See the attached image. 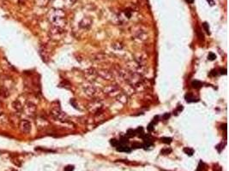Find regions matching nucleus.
<instances>
[{
	"label": "nucleus",
	"mask_w": 229,
	"mask_h": 171,
	"mask_svg": "<svg viewBox=\"0 0 229 171\" xmlns=\"http://www.w3.org/2000/svg\"><path fill=\"white\" fill-rule=\"evenodd\" d=\"M48 20L52 27L63 28L66 24L65 13L60 9H52L48 13Z\"/></svg>",
	"instance_id": "1"
},
{
	"label": "nucleus",
	"mask_w": 229,
	"mask_h": 171,
	"mask_svg": "<svg viewBox=\"0 0 229 171\" xmlns=\"http://www.w3.org/2000/svg\"><path fill=\"white\" fill-rule=\"evenodd\" d=\"M24 110H25L26 115H28V116H34L36 113V107L32 103H27L25 105Z\"/></svg>",
	"instance_id": "2"
},
{
	"label": "nucleus",
	"mask_w": 229,
	"mask_h": 171,
	"mask_svg": "<svg viewBox=\"0 0 229 171\" xmlns=\"http://www.w3.org/2000/svg\"><path fill=\"white\" fill-rule=\"evenodd\" d=\"M20 128L21 131L24 134H29L31 131V123L27 120H23L20 123Z\"/></svg>",
	"instance_id": "3"
},
{
	"label": "nucleus",
	"mask_w": 229,
	"mask_h": 171,
	"mask_svg": "<svg viewBox=\"0 0 229 171\" xmlns=\"http://www.w3.org/2000/svg\"><path fill=\"white\" fill-rule=\"evenodd\" d=\"M52 115L57 119H60V120L63 119V116H64L59 107H56L52 109Z\"/></svg>",
	"instance_id": "4"
},
{
	"label": "nucleus",
	"mask_w": 229,
	"mask_h": 171,
	"mask_svg": "<svg viewBox=\"0 0 229 171\" xmlns=\"http://www.w3.org/2000/svg\"><path fill=\"white\" fill-rule=\"evenodd\" d=\"M92 20H91L90 18H89V17H85L83 19V21L80 22V26L82 27H83V28H88V27H89L91 26V24H92Z\"/></svg>",
	"instance_id": "5"
},
{
	"label": "nucleus",
	"mask_w": 229,
	"mask_h": 171,
	"mask_svg": "<svg viewBox=\"0 0 229 171\" xmlns=\"http://www.w3.org/2000/svg\"><path fill=\"white\" fill-rule=\"evenodd\" d=\"M118 91V87H113V86H111V87H109L105 89V92L107 93V94H110V95H112V92H117ZM117 93H119V92H117Z\"/></svg>",
	"instance_id": "6"
},
{
	"label": "nucleus",
	"mask_w": 229,
	"mask_h": 171,
	"mask_svg": "<svg viewBox=\"0 0 229 171\" xmlns=\"http://www.w3.org/2000/svg\"><path fill=\"white\" fill-rule=\"evenodd\" d=\"M185 100H186V102L188 103H192V102H196V101H198V99H197V98H196V97L192 95V94H191V93H189V94H186V95H185Z\"/></svg>",
	"instance_id": "7"
},
{
	"label": "nucleus",
	"mask_w": 229,
	"mask_h": 171,
	"mask_svg": "<svg viewBox=\"0 0 229 171\" xmlns=\"http://www.w3.org/2000/svg\"><path fill=\"white\" fill-rule=\"evenodd\" d=\"M35 4L40 7H45L47 5L49 0H35Z\"/></svg>",
	"instance_id": "8"
},
{
	"label": "nucleus",
	"mask_w": 229,
	"mask_h": 171,
	"mask_svg": "<svg viewBox=\"0 0 229 171\" xmlns=\"http://www.w3.org/2000/svg\"><path fill=\"white\" fill-rule=\"evenodd\" d=\"M99 73L100 74V75H101L103 78L106 79V80H111L112 76L111 73L108 72V71H100Z\"/></svg>",
	"instance_id": "9"
},
{
	"label": "nucleus",
	"mask_w": 229,
	"mask_h": 171,
	"mask_svg": "<svg viewBox=\"0 0 229 171\" xmlns=\"http://www.w3.org/2000/svg\"><path fill=\"white\" fill-rule=\"evenodd\" d=\"M0 96H2L4 98H7L9 96V91L6 87H0Z\"/></svg>",
	"instance_id": "10"
},
{
	"label": "nucleus",
	"mask_w": 229,
	"mask_h": 171,
	"mask_svg": "<svg viewBox=\"0 0 229 171\" xmlns=\"http://www.w3.org/2000/svg\"><path fill=\"white\" fill-rule=\"evenodd\" d=\"M89 89H85V91H86V93L87 94H89V96H94L95 93H96V91H95V89L93 87H89Z\"/></svg>",
	"instance_id": "11"
},
{
	"label": "nucleus",
	"mask_w": 229,
	"mask_h": 171,
	"mask_svg": "<svg viewBox=\"0 0 229 171\" xmlns=\"http://www.w3.org/2000/svg\"><path fill=\"white\" fill-rule=\"evenodd\" d=\"M118 101H120V102L122 103H125L127 102V96L125 95V93H120L119 96H118Z\"/></svg>",
	"instance_id": "12"
},
{
	"label": "nucleus",
	"mask_w": 229,
	"mask_h": 171,
	"mask_svg": "<svg viewBox=\"0 0 229 171\" xmlns=\"http://www.w3.org/2000/svg\"><path fill=\"white\" fill-rule=\"evenodd\" d=\"M13 107H14L15 109H16V110H18V111H20L22 109V107H21V103H19L18 101H16V102L13 103Z\"/></svg>",
	"instance_id": "13"
},
{
	"label": "nucleus",
	"mask_w": 229,
	"mask_h": 171,
	"mask_svg": "<svg viewBox=\"0 0 229 171\" xmlns=\"http://www.w3.org/2000/svg\"><path fill=\"white\" fill-rule=\"evenodd\" d=\"M184 151L189 155V156H192L193 155V153H194V150L193 149H191V148H190V147H186V148H185L184 149Z\"/></svg>",
	"instance_id": "14"
},
{
	"label": "nucleus",
	"mask_w": 229,
	"mask_h": 171,
	"mask_svg": "<svg viewBox=\"0 0 229 171\" xmlns=\"http://www.w3.org/2000/svg\"><path fill=\"white\" fill-rule=\"evenodd\" d=\"M191 85L194 88H200L202 87V82L198 81H192Z\"/></svg>",
	"instance_id": "15"
},
{
	"label": "nucleus",
	"mask_w": 229,
	"mask_h": 171,
	"mask_svg": "<svg viewBox=\"0 0 229 171\" xmlns=\"http://www.w3.org/2000/svg\"><path fill=\"white\" fill-rule=\"evenodd\" d=\"M77 0H64V2L65 3V5L67 6H71L76 3Z\"/></svg>",
	"instance_id": "16"
},
{
	"label": "nucleus",
	"mask_w": 229,
	"mask_h": 171,
	"mask_svg": "<svg viewBox=\"0 0 229 171\" xmlns=\"http://www.w3.org/2000/svg\"><path fill=\"white\" fill-rule=\"evenodd\" d=\"M161 140H162V142H164V143H171L172 142V139L171 138H167V137H165V138H162L161 139Z\"/></svg>",
	"instance_id": "17"
},
{
	"label": "nucleus",
	"mask_w": 229,
	"mask_h": 171,
	"mask_svg": "<svg viewBox=\"0 0 229 171\" xmlns=\"http://www.w3.org/2000/svg\"><path fill=\"white\" fill-rule=\"evenodd\" d=\"M74 170V166L73 165H68L64 168V171H73Z\"/></svg>",
	"instance_id": "18"
},
{
	"label": "nucleus",
	"mask_w": 229,
	"mask_h": 171,
	"mask_svg": "<svg viewBox=\"0 0 229 171\" xmlns=\"http://www.w3.org/2000/svg\"><path fill=\"white\" fill-rule=\"evenodd\" d=\"M215 58H216V56H215V54L212 53V52H210V53L208 54V59H209V60L213 61V60H215Z\"/></svg>",
	"instance_id": "19"
},
{
	"label": "nucleus",
	"mask_w": 229,
	"mask_h": 171,
	"mask_svg": "<svg viewBox=\"0 0 229 171\" xmlns=\"http://www.w3.org/2000/svg\"><path fill=\"white\" fill-rule=\"evenodd\" d=\"M171 151H172V150H171V149H169V148H168V149H167V148H166V149H163V150H161V154L167 155V154H169Z\"/></svg>",
	"instance_id": "20"
},
{
	"label": "nucleus",
	"mask_w": 229,
	"mask_h": 171,
	"mask_svg": "<svg viewBox=\"0 0 229 171\" xmlns=\"http://www.w3.org/2000/svg\"><path fill=\"white\" fill-rule=\"evenodd\" d=\"M202 26H203V27H204V29H205L206 33L209 34V27H208V24H207L206 22H204V23L202 24Z\"/></svg>",
	"instance_id": "21"
},
{
	"label": "nucleus",
	"mask_w": 229,
	"mask_h": 171,
	"mask_svg": "<svg viewBox=\"0 0 229 171\" xmlns=\"http://www.w3.org/2000/svg\"><path fill=\"white\" fill-rule=\"evenodd\" d=\"M111 144L112 145H113V146L117 147V145H118V140H116V139H112Z\"/></svg>",
	"instance_id": "22"
},
{
	"label": "nucleus",
	"mask_w": 229,
	"mask_h": 171,
	"mask_svg": "<svg viewBox=\"0 0 229 171\" xmlns=\"http://www.w3.org/2000/svg\"><path fill=\"white\" fill-rule=\"evenodd\" d=\"M208 2H209V3H210V5H214V4H215L213 0H208Z\"/></svg>",
	"instance_id": "23"
},
{
	"label": "nucleus",
	"mask_w": 229,
	"mask_h": 171,
	"mask_svg": "<svg viewBox=\"0 0 229 171\" xmlns=\"http://www.w3.org/2000/svg\"><path fill=\"white\" fill-rule=\"evenodd\" d=\"M186 2L189 3V4H192L194 2V0H186Z\"/></svg>",
	"instance_id": "24"
},
{
	"label": "nucleus",
	"mask_w": 229,
	"mask_h": 171,
	"mask_svg": "<svg viewBox=\"0 0 229 171\" xmlns=\"http://www.w3.org/2000/svg\"><path fill=\"white\" fill-rule=\"evenodd\" d=\"M2 115V105H1V103H0V116Z\"/></svg>",
	"instance_id": "25"
}]
</instances>
